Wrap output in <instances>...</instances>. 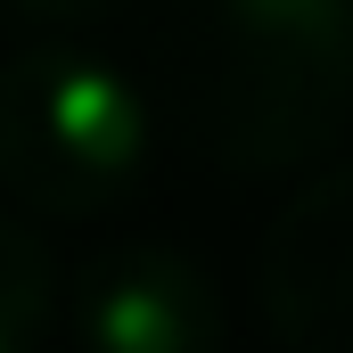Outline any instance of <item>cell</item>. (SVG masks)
Here are the masks:
<instances>
[{"mask_svg": "<svg viewBox=\"0 0 353 353\" xmlns=\"http://www.w3.org/2000/svg\"><path fill=\"white\" fill-rule=\"evenodd\" d=\"M157 123L132 74L90 50H17L0 66V189L50 222L115 214L148 173Z\"/></svg>", "mask_w": 353, "mask_h": 353, "instance_id": "2", "label": "cell"}, {"mask_svg": "<svg viewBox=\"0 0 353 353\" xmlns=\"http://www.w3.org/2000/svg\"><path fill=\"white\" fill-rule=\"evenodd\" d=\"M255 296L279 353H353V165L321 173L263 230Z\"/></svg>", "mask_w": 353, "mask_h": 353, "instance_id": "3", "label": "cell"}, {"mask_svg": "<svg viewBox=\"0 0 353 353\" xmlns=\"http://www.w3.org/2000/svg\"><path fill=\"white\" fill-rule=\"evenodd\" d=\"M58 312V271L50 247L0 214V353H41V329Z\"/></svg>", "mask_w": 353, "mask_h": 353, "instance_id": "5", "label": "cell"}, {"mask_svg": "<svg viewBox=\"0 0 353 353\" xmlns=\"http://www.w3.org/2000/svg\"><path fill=\"white\" fill-rule=\"evenodd\" d=\"M8 17H25V25H50V33H74V25H99V17H115L123 0H0Z\"/></svg>", "mask_w": 353, "mask_h": 353, "instance_id": "6", "label": "cell"}, {"mask_svg": "<svg viewBox=\"0 0 353 353\" xmlns=\"http://www.w3.org/2000/svg\"><path fill=\"white\" fill-rule=\"evenodd\" d=\"M74 329L83 353H214L222 296L181 247H115L74 288Z\"/></svg>", "mask_w": 353, "mask_h": 353, "instance_id": "4", "label": "cell"}, {"mask_svg": "<svg viewBox=\"0 0 353 353\" xmlns=\"http://www.w3.org/2000/svg\"><path fill=\"white\" fill-rule=\"evenodd\" d=\"M353 123V0H214L197 132L230 173H296Z\"/></svg>", "mask_w": 353, "mask_h": 353, "instance_id": "1", "label": "cell"}]
</instances>
